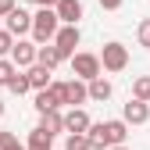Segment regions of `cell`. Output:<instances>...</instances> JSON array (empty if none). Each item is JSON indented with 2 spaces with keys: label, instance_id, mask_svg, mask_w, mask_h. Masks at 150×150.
<instances>
[{
  "label": "cell",
  "instance_id": "2",
  "mask_svg": "<svg viewBox=\"0 0 150 150\" xmlns=\"http://www.w3.org/2000/svg\"><path fill=\"white\" fill-rule=\"evenodd\" d=\"M57 32H61V18H57L54 7H40V11L32 14V40L40 43V47L54 43V40H57Z\"/></svg>",
  "mask_w": 150,
  "mask_h": 150
},
{
  "label": "cell",
  "instance_id": "25",
  "mask_svg": "<svg viewBox=\"0 0 150 150\" xmlns=\"http://www.w3.org/2000/svg\"><path fill=\"white\" fill-rule=\"evenodd\" d=\"M97 4H100L104 11H118V7H122V0H97Z\"/></svg>",
  "mask_w": 150,
  "mask_h": 150
},
{
  "label": "cell",
  "instance_id": "6",
  "mask_svg": "<svg viewBox=\"0 0 150 150\" xmlns=\"http://www.w3.org/2000/svg\"><path fill=\"white\" fill-rule=\"evenodd\" d=\"M79 40H82V36H79V25H61V32H57V40H54V47L61 50L64 61H71L75 54H79V50H75V47H79Z\"/></svg>",
  "mask_w": 150,
  "mask_h": 150
},
{
  "label": "cell",
  "instance_id": "17",
  "mask_svg": "<svg viewBox=\"0 0 150 150\" xmlns=\"http://www.w3.org/2000/svg\"><path fill=\"white\" fill-rule=\"evenodd\" d=\"M25 150H54V139H50L47 132H40V129H32V132H29V143H25Z\"/></svg>",
  "mask_w": 150,
  "mask_h": 150
},
{
  "label": "cell",
  "instance_id": "10",
  "mask_svg": "<svg viewBox=\"0 0 150 150\" xmlns=\"http://www.w3.org/2000/svg\"><path fill=\"white\" fill-rule=\"evenodd\" d=\"M7 32H11V36H25V32H32V14H29L25 7H14V11L7 14Z\"/></svg>",
  "mask_w": 150,
  "mask_h": 150
},
{
  "label": "cell",
  "instance_id": "16",
  "mask_svg": "<svg viewBox=\"0 0 150 150\" xmlns=\"http://www.w3.org/2000/svg\"><path fill=\"white\" fill-rule=\"evenodd\" d=\"M89 100H97V104L111 100V82L104 79V75H100V79H93V82H89Z\"/></svg>",
  "mask_w": 150,
  "mask_h": 150
},
{
  "label": "cell",
  "instance_id": "7",
  "mask_svg": "<svg viewBox=\"0 0 150 150\" xmlns=\"http://www.w3.org/2000/svg\"><path fill=\"white\" fill-rule=\"evenodd\" d=\"M36 54H40V47H36V43L18 40V43H14V50H11V61H14V68H18V71H29V68L36 64Z\"/></svg>",
  "mask_w": 150,
  "mask_h": 150
},
{
  "label": "cell",
  "instance_id": "21",
  "mask_svg": "<svg viewBox=\"0 0 150 150\" xmlns=\"http://www.w3.org/2000/svg\"><path fill=\"white\" fill-rule=\"evenodd\" d=\"M11 50H14V36H11L7 29H0V61L11 57Z\"/></svg>",
  "mask_w": 150,
  "mask_h": 150
},
{
  "label": "cell",
  "instance_id": "8",
  "mask_svg": "<svg viewBox=\"0 0 150 150\" xmlns=\"http://www.w3.org/2000/svg\"><path fill=\"white\" fill-rule=\"evenodd\" d=\"M93 129V122H89V115L82 107H71V111H64V132L68 136H86Z\"/></svg>",
  "mask_w": 150,
  "mask_h": 150
},
{
  "label": "cell",
  "instance_id": "13",
  "mask_svg": "<svg viewBox=\"0 0 150 150\" xmlns=\"http://www.w3.org/2000/svg\"><path fill=\"white\" fill-rule=\"evenodd\" d=\"M25 75H29V82H32V89H36V93H43V89H50V86H54V79H50L54 71H50V68H43V64H32Z\"/></svg>",
  "mask_w": 150,
  "mask_h": 150
},
{
  "label": "cell",
  "instance_id": "4",
  "mask_svg": "<svg viewBox=\"0 0 150 150\" xmlns=\"http://www.w3.org/2000/svg\"><path fill=\"white\" fill-rule=\"evenodd\" d=\"M100 64H104V71H125L129 68V50L122 47V43H104V50H100Z\"/></svg>",
  "mask_w": 150,
  "mask_h": 150
},
{
  "label": "cell",
  "instance_id": "14",
  "mask_svg": "<svg viewBox=\"0 0 150 150\" xmlns=\"http://www.w3.org/2000/svg\"><path fill=\"white\" fill-rule=\"evenodd\" d=\"M61 61H64V57H61V50L54 47V43H47V47H40V54H36V64H43V68H50V71L57 68Z\"/></svg>",
  "mask_w": 150,
  "mask_h": 150
},
{
  "label": "cell",
  "instance_id": "1",
  "mask_svg": "<svg viewBox=\"0 0 150 150\" xmlns=\"http://www.w3.org/2000/svg\"><path fill=\"white\" fill-rule=\"evenodd\" d=\"M86 136H89L93 150H115V146H122V143H125V136H129V125H125L122 118L97 122V125H93Z\"/></svg>",
  "mask_w": 150,
  "mask_h": 150
},
{
  "label": "cell",
  "instance_id": "28",
  "mask_svg": "<svg viewBox=\"0 0 150 150\" xmlns=\"http://www.w3.org/2000/svg\"><path fill=\"white\" fill-rule=\"evenodd\" d=\"M0 118H4V100H0Z\"/></svg>",
  "mask_w": 150,
  "mask_h": 150
},
{
  "label": "cell",
  "instance_id": "18",
  "mask_svg": "<svg viewBox=\"0 0 150 150\" xmlns=\"http://www.w3.org/2000/svg\"><path fill=\"white\" fill-rule=\"evenodd\" d=\"M132 100H143V104H150V75H139V79L132 82Z\"/></svg>",
  "mask_w": 150,
  "mask_h": 150
},
{
  "label": "cell",
  "instance_id": "15",
  "mask_svg": "<svg viewBox=\"0 0 150 150\" xmlns=\"http://www.w3.org/2000/svg\"><path fill=\"white\" fill-rule=\"evenodd\" d=\"M36 111H40V115L61 111V100H57V93H54V89H43V93H36Z\"/></svg>",
  "mask_w": 150,
  "mask_h": 150
},
{
  "label": "cell",
  "instance_id": "5",
  "mask_svg": "<svg viewBox=\"0 0 150 150\" xmlns=\"http://www.w3.org/2000/svg\"><path fill=\"white\" fill-rule=\"evenodd\" d=\"M86 100H89V82H82V79H68V82H61V104L79 107V104H86Z\"/></svg>",
  "mask_w": 150,
  "mask_h": 150
},
{
  "label": "cell",
  "instance_id": "11",
  "mask_svg": "<svg viewBox=\"0 0 150 150\" xmlns=\"http://www.w3.org/2000/svg\"><path fill=\"white\" fill-rule=\"evenodd\" d=\"M57 18H61V25H79V18H82V0H57Z\"/></svg>",
  "mask_w": 150,
  "mask_h": 150
},
{
  "label": "cell",
  "instance_id": "27",
  "mask_svg": "<svg viewBox=\"0 0 150 150\" xmlns=\"http://www.w3.org/2000/svg\"><path fill=\"white\" fill-rule=\"evenodd\" d=\"M29 4H36V7H57V0H29Z\"/></svg>",
  "mask_w": 150,
  "mask_h": 150
},
{
  "label": "cell",
  "instance_id": "24",
  "mask_svg": "<svg viewBox=\"0 0 150 150\" xmlns=\"http://www.w3.org/2000/svg\"><path fill=\"white\" fill-rule=\"evenodd\" d=\"M136 36H139V47H146V50H150V18H143V22H139Z\"/></svg>",
  "mask_w": 150,
  "mask_h": 150
},
{
  "label": "cell",
  "instance_id": "12",
  "mask_svg": "<svg viewBox=\"0 0 150 150\" xmlns=\"http://www.w3.org/2000/svg\"><path fill=\"white\" fill-rule=\"evenodd\" d=\"M36 129H40V132H47V136L54 139L57 132H64V115H61V111H50V115H40V125H36Z\"/></svg>",
  "mask_w": 150,
  "mask_h": 150
},
{
  "label": "cell",
  "instance_id": "22",
  "mask_svg": "<svg viewBox=\"0 0 150 150\" xmlns=\"http://www.w3.org/2000/svg\"><path fill=\"white\" fill-rule=\"evenodd\" d=\"M64 150H93V143H89V136H68Z\"/></svg>",
  "mask_w": 150,
  "mask_h": 150
},
{
  "label": "cell",
  "instance_id": "19",
  "mask_svg": "<svg viewBox=\"0 0 150 150\" xmlns=\"http://www.w3.org/2000/svg\"><path fill=\"white\" fill-rule=\"evenodd\" d=\"M7 89L14 93V97H22V93H29V89H32V82H29V75H25V71H18L14 79H11V86H7Z\"/></svg>",
  "mask_w": 150,
  "mask_h": 150
},
{
  "label": "cell",
  "instance_id": "26",
  "mask_svg": "<svg viewBox=\"0 0 150 150\" xmlns=\"http://www.w3.org/2000/svg\"><path fill=\"white\" fill-rule=\"evenodd\" d=\"M14 11V0H0V18H7Z\"/></svg>",
  "mask_w": 150,
  "mask_h": 150
},
{
  "label": "cell",
  "instance_id": "20",
  "mask_svg": "<svg viewBox=\"0 0 150 150\" xmlns=\"http://www.w3.org/2000/svg\"><path fill=\"white\" fill-rule=\"evenodd\" d=\"M18 75V68H14V61L11 57H4L0 61V86H11V79Z\"/></svg>",
  "mask_w": 150,
  "mask_h": 150
},
{
  "label": "cell",
  "instance_id": "9",
  "mask_svg": "<svg viewBox=\"0 0 150 150\" xmlns=\"http://www.w3.org/2000/svg\"><path fill=\"white\" fill-rule=\"evenodd\" d=\"M122 122H125V125H146V122H150V104L129 97V104L122 107Z\"/></svg>",
  "mask_w": 150,
  "mask_h": 150
},
{
  "label": "cell",
  "instance_id": "23",
  "mask_svg": "<svg viewBox=\"0 0 150 150\" xmlns=\"http://www.w3.org/2000/svg\"><path fill=\"white\" fill-rule=\"evenodd\" d=\"M0 150H25V143H18L14 132H0Z\"/></svg>",
  "mask_w": 150,
  "mask_h": 150
},
{
  "label": "cell",
  "instance_id": "3",
  "mask_svg": "<svg viewBox=\"0 0 150 150\" xmlns=\"http://www.w3.org/2000/svg\"><path fill=\"white\" fill-rule=\"evenodd\" d=\"M100 54H75L71 57V71H75V79H82V82H93V79H100Z\"/></svg>",
  "mask_w": 150,
  "mask_h": 150
},
{
  "label": "cell",
  "instance_id": "29",
  "mask_svg": "<svg viewBox=\"0 0 150 150\" xmlns=\"http://www.w3.org/2000/svg\"><path fill=\"white\" fill-rule=\"evenodd\" d=\"M115 150H125V146H115Z\"/></svg>",
  "mask_w": 150,
  "mask_h": 150
}]
</instances>
